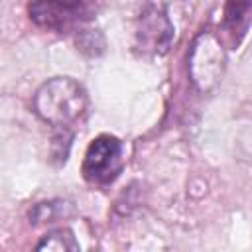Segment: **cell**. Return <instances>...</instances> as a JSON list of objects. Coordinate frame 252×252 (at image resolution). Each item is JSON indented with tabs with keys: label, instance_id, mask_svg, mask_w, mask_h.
<instances>
[{
	"label": "cell",
	"instance_id": "277c9868",
	"mask_svg": "<svg viewBox=\"0 0 252 252\" xmlns=\"http://www.w3.org/2000/svg\"><path fill=\"white\" fill-rule=\"evenodd\" d=\"M175 41V24L158 2H146L134 24L132 47L140 57L156 59L169 53Z\"/></svg>",
	"mask_w": 252,
	"mask_h": 252
},
{
	"label": "cell",
	"instance_id": "9c48e42d",
	"mask_svg": "<svg viewBox=\"0 0 252 252\" xmlns=\"http://www.w3.org/2000/svg\"><path fill=\"white\" fill-rule=\"evenodd\" d=\"M75 45H77V51H81L83 55L98 57L104 51V37L98 30L85 26L75 33Z\"/></svg>",
	"mask_w": 252,
	"mask_h": 252
},
{
	"label": "cell",
	"instance_id": "5b68a950",
	"mask_svg": "<svg viewBox=\"0 0 252 252\" xmlns=\"http://www.w3.org/2000/svg\"><path fill=\"white\" fill-rule=\"evenodd\" d=\"M124 169V144L112 134H98L85 150L81 173L93 187H106Z\"/></svg>",
	"mask_w": 252,
	"mask_h": 252
},
{
	"label": "cell",
	"instance_id": "3957f363",
	"mask_svg": "<svg viewBox=\"0 0 252 252\" xmlns=\"http://www.w3.org/2000/svg\"><path fill=\"white\" fill-rule=\"evenodd\" d=\"M98 0H30L28 16L43 32L77 33L96 14Z\"/></svg>",
	"mask_w": 252,
	"mask_h": 252
},
{
	"label": "cell",
	"instance_id": "52a82bcc",
	"mask_svg": "<svg viewBox=\"0 0 252 252\" xmlns=\"http://www.w3.org/2000/svg\"><path fill=\"white\" fill-rule=\"evenodd\" d=\"M75 213V207L71 201L65 199H51V201H43L32 207L30 211V222L32 224H47V222H55L59 219H67Z\"/></svg>",
	"mask_w": 252,
	"mask_h": 252
},
{
	"label": "cell",
	"instance_id": "6da1fadb",
	"mask_svg": "<svg viewBox=\"0 0 252 252\" xmlns=\"http://www.w3.org/2000/svg\"><path fill=\"white\" fill-rule=\"evenodd\" d=\"M32 108L35 116L53 130H73L87 114L89 94L73 77H51L33 93Z\"/></svg>",
	"mask_w": 252,
	"mask_h": 252
},
{
	"label": "cell",
	"instance_id": "ba28073f",
	"mask_svg": "<svg viewBox=\"0 0 252 252\" xmlns=\"http://www.w3.org/2000/svg\"><path fill=\"white\" fill-rule=\"evenodd\" d=\"M37 250H53V252H65V250H79L81 244L75 238V232L67 226L53 228L41 236V240L35 244Z\"/></svg>",
	"mask_w": 252,
	"mask_h": 252
},
{
	"label": "cell",
	"instance_id": "8992f818",
	"mask_svg": "<svg viewBox=\"0 0 252 252\" xmlns=\"http://www.w3.org/2000/svg\"><path fill=\"white\" fill-rule=\"evenodd\" d=\"M252 26V0H224L220 37L228 49H238Z\"/></svg>",
	"mask_w": 252,
	"mask_h": 252
},
{
	"label": "cell",
	"instance_id": "7a4b0ae2",
	"mask_svg": "<svg viewBox=\"0 0 252 252\" xmlns=\"http://www.w3.org/2000/svg\"><path fill=\"white\" fill-rule=\"evenodd\" d=\"M226 71V47L222 37L211 30L203 28L191 41L187 51V77L199 94L213 93Z\"/></svg>",
	"mask_w": 252,
	"mask_h": 252
}]
</instances>
